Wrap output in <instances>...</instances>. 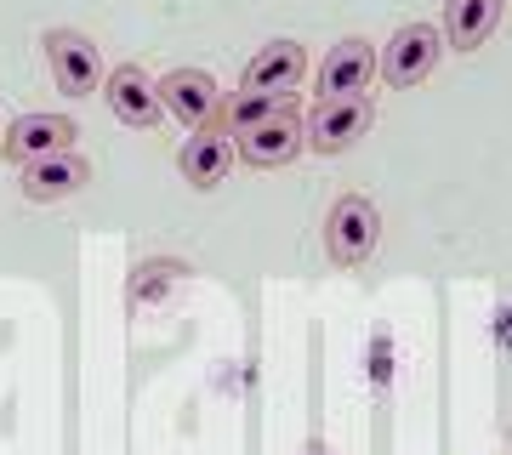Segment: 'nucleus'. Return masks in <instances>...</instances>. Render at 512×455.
<instances>
[{
  "label": "nucleus",
  "instance_id": "nucleus-8",
  "mask_svg": "<svg viewBox=\"0 0 512 455\" xmlns=\"http://www.w3.org/2000/svg\"><path fill=\"white\" fill-rule=\"evenodd\" d=\"M302 74H308V52L296 46V40H268L262 52L245 63L239 74V91H268V97H291L302 86Z\"/></svg>",
  "mask_w": 512,
  "mask_h": 455
},
{
  "label": "nucleus",
  "instance_id": "nucleus-10",
  "mask_svg": "<svg viewBox=\"0 0 512 455\" xmlns=\"http://www.w3.org/2000/svg\"><path fill=\"white\" fill-rule=\"evenodd\" d=\"M239 160L256 165V171H274V165H291L302 148H308V131H302V120L296 114H274V120H262V126H251L245 137H234Z\"/></svg>",
  "mask_w": 512,
  "mask_h": 455
},
{
  "label": "nucleus",
  "instance_id": "nucleus-14",
  "mask_svg": "<svg viewBox=\"0 0 512 455\" xmlns=\"http://www.w3.org/2000/svg\"><path fill=\"white\" fill-rule=\"evenodd\" d=\"M274 114H291V97H268V91H234V97H222L217 131H222V137H245L251 126L274 120Z\"/></svg>",
  "mask_w": 512,
  "mask_h": 455
},
{
  "label": "nucleus",
  "instance_id": "nucleus-9",
  "mask_svg": "<svg viewBox=\"0 0 512 455\" xmlns=\"http://www.w3.org/2000/svg\"><path fill=\"white\" fill-rule=\"evenodd\" d=\"M370 80H376V46L359 35L336 40L319 63V97H365Z\"/></svg>",
  "mask_w": 512,
  "mask_h": 455
},
{
  "label": "nucleus",
  "instance_id": "nucleus-11",
  "mask_svg": "<svg viewBox=\"0 0 512 455\" xmlns=\"http://www.w3.org/2000/svg\"><path fill=\"white\" fill-rule=\"evenodd\" d=\"M92 182V160L69 148V154H46V160H29L23 165V200L35 205H52V200H69Z\"/></svg>",
  "mask_w": 512,
  "mask_h": 455
},
{
  "label": "nucleus",
  "instance_id": "nucleus-6",
  "mask_svg": "<svg viewBox=\"0 0 512 455\" xmlns=\"http://www.w3.org/2000/svg\"><path fill=\"white\" fill-rule=\"evenodd\" d=\"M160 103L171 120H183L188 131H211L222 114V91L205 69H171L160 80Z\"/></svg>",
  "mask_w": 512,
  "mask_h": 455
},
{
  "label": "nucleus",
  "instance_id": "nucleus-4",
  "mask_svg": "<svg viewBox=\"0 0 512 455\" xmlns=\"http://www.w3.org/2000/svg\"><path fill=\"white\" fill-rule=\"evenodd\" d=\"M103 103H109L120 126H137V131H154L165 120L160 80H148L143 63H120L114 74H103Z\"/></svg>",
  "mask_w": 512,
  "mask_h": 455
},
{
  "label": "nucleus",
  "instance_id": "nucleus-5",
  "mask_svg": "<svg viewBox=\"0 0 512 455\" xmlns=\"http://www.w3.org/2000/svg\"><path fill=\"white\" fill-rule=\"evenodd\" d=\"M313 154H342L370 131V97H319L302 120Z\"/></svg>",
  "mask_w": 512,
  "mask_h": 455
},
{
  "label": "nucleus",
  "instance_id": "nucleus-1",
  "mask_svg": "<svg viewBox=\"0 0 512 455\" xmlns=\"http://www.w3.org/2000/svg\"><path fill=\"white\" fill-rule=\"evenodd\" d=\"M382 245V211L365 194H336L325 211V256L336 268H365Z\"/></svg>",
  "mask_w": 512,
  "mask_h": 455
},
{
  "label": "nucleus",
  "instance_id": "nucleus-2",
  "mask_svg": "<svg viewBox=\"0 0 512 455\" xmlns=\"http://www.w3.org/2000/svg\"><path fill=\"white\" fill-rule=\"evenodd\" d=\"M439 52H444V35L433 29V23H404V29H393V40H387L382 52H376V80H387V86H421L427 74L439 69Z\"/></svg>",
  "mask_w": 512,
  "mask_h": 455
},
{
  "label": "nucleus",
  "instance_id": "nucleus-3",
  "mask_svg": "<svg viewBox=\"0 0 512 455\" xmlns=\"http://www.w3.org/2000/svg\"><path fill=\"white\" fill-rule=\"evenodd\" d=\"M40 46H46V63H52V86L63 97H92L103 86V57L80 29H46Z\"/></svg>",
  "mask_w": 512,
  "mask_h": 455
},
{
  "label": "nucleus",
  "instance_id": "nucleus-12",
  "mask_svg": "<svg viewBox=\"0 0 512 455\" xmlns=\"http://www.w3.org/2000/svg\"><path fill=\"white\" fill-rule=\"evenodd\" d=\"M234 160H239L234 137H222V131L211 126V131H188L183 154H177V171H183V182H194V188H217V182H228Z\"/></svg>",
  "mask_w": 512,
  "mask_h": 455
},
{
  "label": "nucleus",
  "instance_id": "nucleus-7",
  "mask_svg": "<svg viewBox=\"0 0 512 455\" xmlns=\"http://www.w3.org/2000/svg\"><path fill=\"white\" fill-rule=\"evenodd\" d=\"M74 137H80V126H74L69 114H23V120L6 126L0 154L12 165H29V160H46V154H69Z\"/></svg>",
  "mask_w": 512,
  "mask_h": 455
},
{
  "label": "nucleus",
  "instance_id": "nucleus-15",
  "mask_svg": "<svg viewBox=\"0 0 512 455\" xmlns=\"http://www.w3.org/2000/svg\"><path fill=\"white\" fill-rule=\"evenodd\" d=\"M0 137H6V120H0Z\"/></svg>",
  "mask_w": 512,
  "mask_h": 455
},
{
  "label": "nucleus",
  "instance_id": "nucleus-13",
  "mask_svg": "<svg viewBox=\"0 0 512 455\" xmlns=\"http://www.w3.org/2000/svg\"><path fill=\"white\" fill-rule=\"evenodd\" d=\"M501 29V0H444V46L478 52Z\"/></svg>",
  "mask_w": 512,
  "mask_h": 455
}]
</instances>
